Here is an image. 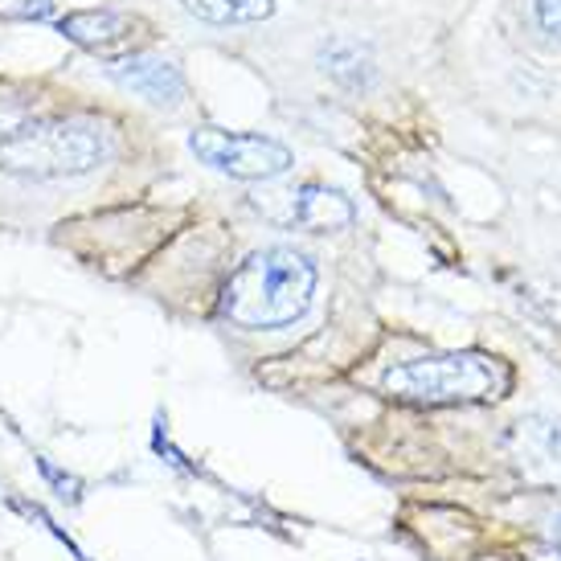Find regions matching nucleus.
Returning a JSON list of instances; mask_svg holds the SVG:
<instances>
[{"label": "nucleus", "instance_id": "nucleus-1", "mask_svg": "<svg viewBox=\"0 0 561 561\" xmlns=\"http://www.w3.org/2000/svg\"><path fill=\"white\" fill-rule=\"evenodd\" d=\"M316 296V263L296 247H266L247 254L221 287V316L238 328L266 332L304 320Z\"/></svg>", "mask_w": 561, "mask_h": 561}, {"label": "nucleus", "instance_id": "nucleus-2", "mask_svg": "<svg viewBox=\"0 0 561 561\" xmlns=\"http://www.w3.org/2000/svg\"><path fill=\"white\" fill-rule=\"evenodd\" d=\"M386 390L419 405H471L496 402L513 390V369L488 353H435L393 365Z\"/></svg>", "mask_w": 561, "mask_h": 561}, {"label": "nucleus", "instance_id": "nucleus-3", "mask_svg": "<svg viewBox=\"0 0 561 561\" xmlns=\"http://www.w3.org/2000/svg\"><path fill=\"white\" fill-rule=\"evenodd\" d=\"M103 160H107V136L87 119H30L0 140V172L25 181L82 176Z\"/></svg>", "mask_w": 561, "mask_h": 561}, {"label": "nucleus", "instance_id": "nucleus-4", "mask_svg": "<svg viewBox=\"0 0 561 561\" xmlns=\"http://www.w3.org/2000/svg\"><path fill=\"white\" fill-rule=\"evenodd\" d=\"M188 152L234 181H275L296 164L287 144L254 136V131H226V127H197L188 136Z\"/></svg>", "mask_w": 561, "mask_h": 561}, {"label": "nucleus", "instance_id": "nucleus-5", "mask_svg": "<svg viewBox=\"0 0 561 561\" xmlns=\"http://www.w3.org/2000/svg\"><path fill=\"white\" fill-rule=\"evenodd\" d=\"M259 209L279 226H296L308 234H336V230H348L357 221V205L348 202L341 188L328 185H299L287 193H271V202H259Z\"/></svg>", "mask_w": 561, "mask_h": 561}, {"label": "nucleus", "instance_id": "nucleus-6", "mask_svg": "<svg viewBox=\"0 0 561 561\" xmlns=\"http://www.w3.org/2000/svg\"><path fill=\"white\" fill-rule=\"evenodd\" d=\"M58 33H66L75 46L91 49L107 62H119L127 54H140L148 25L140 16L119 13V9H82V13H66L58 21Z\"/></svg>", "mask_w": 561, "mask_h": 561}, {"label": "nucleus", "instance_id": "nucleus-7", "mask_svg": "<svg viewBox=\"0 0 561 561\" xmlns=\"http://www.w3.org/2000/svg\"><path fill=\"white\" fill-rule=\"evenodd\" d=\"M111 79L127 87L131 94H140L157 107H176L185 99V75L181 66L169 58H152V54H127L111 66Z\"/></svg>", "mask_w": 561, "mask_h": 561}, {"label": "nucleus", "instance_id": "nucleus-8", "mask_svg": "<svg viewBox=\"0 0 561 561\" xmlns=\"http://www.w3.org/2000/svg\"><path fill=\"white\" fill-rule=\"evenodd\" d=\"M516 463L525 468L529 480L561 483V422L546 414H529L516 422L513 431Z\"/></svg>", "mask_w": 561, "mask_h": 561}, {"label": "nucleus", "instance_id": "nucleus-9", "mask_svg": "<svg viewBox=\"0 0 561 561\" xmlns=\"http://www.w3.org/2000/svg\"><path fill=\"white\" fill-rule=\"evenodd\" d=\"M320 70L348 91H369L374 82V54L353 37H332L320 46Z\"/></svg>", "mask_w": 561, "mask_h": 561}, {"label": "nucleus", "instance_id": "nucleus-10", "mask_svg": "<svg viewBox=\"0 0 561 561\" xmlns=\"http://www.w3.org/2000/svg\"><path fill=\"white\" fill-rule=\"evenodd\" d=\"M279 0H185V9L197 21L209 25H247V21H266Z\"/></svg>", "mask_w": 561, "mask_h": 561}, {"label": "nucleus", "instance_id": "nucleus-11", "mask_svg": "<svg viewBox=\"0 0 561 561\" xmlns=\"http://www.w3.org/2000/svg\"><path fill=\"white\" fill-rule=\"evenodd\" d=\"M33 119V94L30 91H0V140L4 136H13L21 124H30Z\"/></svg>", "mask_w": 561, "mask_h": 561}, {"label": "nucleus", "instance_id": "nucleus-12", "mask_svg": "<svg viewBox=\"0 0 561 561\" xmlns=\"http://www.w3.org/2000/svg\"><path fill=\"white\" fill-rule=\"evenodd\" d=\"M13 504H16V508H21V513H25V516H30V520H37V525H42V529H46V533H54V541H62V546L70 549V558L91 561V558H87V553H82L79 546H75V541H70V533H66V529H58V525H54V520H49V516L42 513V508H37V504H30V500H13Z\"/></svg>", "mask_w": 561, "mask_h": 561}, {"label": "nucleus", "instance_id": "nucleus-13", "mask_svg": "<svg viewBox=\"0 0 561 561\" xmlns=\"http://www.w3.org/2000/svg\"><path fill=\"white\" fill-rule=\"evenodd\" d=\"M54 13V0H0V16L9 21H42Z\"/></svg>", "mask_w": 561, "mask_h": 561}, {"label": "nucleus", "instance_id": "nucleus-14", "mask_svg": "<svg viewBox=\"0 0 561 561\" xmlns=\"http://www.w3.org/2000/svg\"><path fill=\"white\" fill-rule=\"evenodd\" d=\"M37 468H42V476H46V480L54 483V488H58V496H62V500H79L82 483L75 480V476H66V471H58V468H54V463L46 459V455L37 459Z\"/></svg>", "mask_w": 561, "mask_h": 561}, {"label": "nucleus", "instance_id": "nucleus-15", "mask_svg": "<svg viewBox=\"0 0 561 561\" xmlns=\"http://www.w3.org/2000/svg\"><path fill=\"white\" fill-rule=\"evenodd\" d=\"M537 21L546 33L561 37V0H537Z\"/></svg>", "mask_w": 561, "mask_h": 561}, {"label": "nucleus", "instance_id": "nucleus-16", "mask_svg": "<svg viewBox=\"0 0 561 561\" xmlns=\"http://www.w3.org/2000/svg\"><path fill=\"white\" fill-rule=\"evenodd\" d=\"M549 537H553V546L561 549V513L553 516V529H549Z\"/></svg>", "mask_w": 561, "mask_h": 561}, {"label": "nucleus", "instance_id": "nucleus-17", "mask_svg": "<svg viewBox=\"0 0 561 561\" xmlns=\"http://www.w3.org/2000/svg\"><path fill=\"white\" fill-rule=\"evenodd\" d=\"M553 561H561V549H558V558H553Z\"/></svg>", "mask_w": 561, "mask_h": 561}]
</instances>
